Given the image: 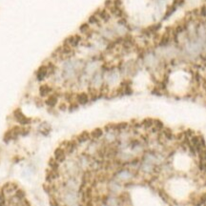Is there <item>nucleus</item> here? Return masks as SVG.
Here are the masks:
<instances>
[{"instance_id": "obj_1", "label": "nucleus", "mask_w": 206, "mask_h": 206, "mask_svg": "<svg viewBox=\"0 0 206 206\" xmlns=\"http://www.w3.org/2000/svg\"><path fill=\"white\" fill-rule=\"evenodd\" d=\"M83 41H84V37L81 35L80 33H73V34H71V35L67 36L66 38L63 40L62 43L72 47V48L74 50H77L81 46V44L83 43Z\"/></svg>"}, {"instance_id": "obj_2", "label": "nucleus", "mask_w": 206, "mask_h": 206, "mask_svg": "<svg viewBox=\"0 0 206 206\" xmlns=\"http://www.w3.org/2000/svg\"><path fill=\"white\" fill-rule=\"evenodd\" d=\"M12 115H14L15 121H16L17 123H19V125L21 126H28L32 123V118L26 117L23 112L21 111V109L19 108H16L12 112Z\"/></svg>"}, {"instance_id": "obj_3", "label": "nucleus", "mask_w": 206, "mask_h": 206, "mask_svg": "<svg viewBox=\"0 0 206 206\" xmlns=\"http://www.w3.org/2000/svg\"><path fill=\"white\" fill-rule=\"evenodd\" d=\"M95 14L98 15V17L99 18V20L101 21L102 25H108L113 21V16H112L110 12L105 7L98 9V10L95 12Z\"/></svg>"}, {"instance_id": "obj_4", "label": "nucleus", "mask_w": 206, "mask_h": 206, "mask_svg": "<svg viewBox=\"0 0 206 206\" xmlns=\"http://www.w3.org/2000/svg\"><path fill=\"white\" fill-rule=\"evenodd\" d=\"M74 101H76L79 106H84V105L88 104V103L91 101V99H90V95H89L88 92L80 91V92L76 93Z\"/></svg>"}, {"instance_id": "obj_5", "label": "nucleus", "mask_w": 206, "mask_h": 206, "mask_svg": "<svg viewBox=\"0 0 206 206\" xmlns=\"http://www.w3.org/2000/svg\"><path fill=\"white\" fill-rule=\"evenodd\" d=\"M55 91V87L53 84H50V83H42L41 85L39 86V89H38V92H39V95L40 98H46L47 96H49L51 93H53Z\"/></svg>"}, {"instance_id": "obj_6", "label": "nucleus", "mask_w": 206, "mask_h": 206, "mask_svg": "<svg viewBox=\"0 0 206 206\" xmlns=\"http://www.w3.org/2000/svg\"><path fill=\"white\" fill-rule=\"evenodd\" d=\"M61 147L64 148V150L67 153V155H73L74 153L77 150V148H78V143L76 142V139L73 138V139L64 141L63 143H62Z\"/></svg>"}, {"instance_id": "obj_7", "label": "nucleus", "mask_w": 206, "mask_h": 206, "mask_svg": "<svg viewBox=\"0 0 206 206\" xmlns=\"http://www.w3.org/2000/svg\"><path fill=\"white\" fill-rule=\"evenodd\" d=\"M59 103V93L55 91L49 96H47L44 100V104L49 108H55Z\"/></svg>"}, {"instance_id": "obj_8", "label": "nucleus", "mask_w": 206, "mask_h": 206, "mask_svg": "<svg viewBox=\"0 0 206 206\" xmlns=\"http://www.w3.org/2000/svg\"><path fill=\"white\" fill-rule=\"evenodd\" d=\"M35 78L38 82H43L44 80L48 78V68H47L46 64H42L39 66L38 69L35 72Z\"/></svg>"}, {"instance_id": "obj_9", "label": "nucleus", "mask_w": 206, "mask_h": 206, "mask_svg": "<svg viewBox=\"0 0 206 206\" xmlns=\"http://www.w3.org/2000/svg\"><path fill=\"white\" fill-rule=\"evenodd\" d=\"M67 156L68 155H67L66 151H65L64 148L61 147V146L57 147L54 152V158H55V160L59 162V163H63V162L66 161Z\"/></svg>"}, {"instance_id": "obj_10", "label": "nucleus", "mask_w": 206, "mask_h": 206, "mask_svg": "<svg viewBox=\"0 0 206 206\" xmlns=\"http://www.w3.org/2000/svg\"><path fill=\"white\" fill-rule=\"evenodd\" d=\"M74 139L76 140V142L78 143V145L80 144H84V143H87L89 141H91V136H90V132L89 131H83L80 134H78Z\"/></svg>"}, {"instance_id": "obj_11", "label": "nucleus", "mask_w": 206, "mask_h": 206, "mask_svg": "<svg viewBox=\"0 0 206 206\" xmlns=\"http://www.w3.org/2000/svg\"><path fill=\"white\" fill-rule=\"evenodd\" d=\"M87 23H88L90 26L92 27V29H93V30L98 29L99 27L102 26L101 21L99 20V18L98 17V15H96L95 12L88 17V19H87Z\"/></svg>"}, {"instance_id": "obj_12", "label": "nucleus", "mask_w": 206, "mask_h": 206, "mask_svg": "<svg viewBox=\"0 0 206 206\" xmlns=\"http://www.w3.org/2000/svg\"><path fill=\"white\" fill-rule=\"evenodd\" d=\"M104 129L100 127L95 128L90 132V136H91V139L93 140H100L104 136Z\"/></svg>"}, {"instance_id": "obj_13", "label": "nucleus", "mask_w": 206, "mask_h": 206, "mask_svg": "<svg viewBox=\"0 0 206 206\" xmlns=\"http://www.w3.org/2000/svg\"><path fill=\"white\" fill-rule=\"evenodd\" d=\"M92 30H93L92 27L90 26V25L87 23V21H86V22H83V23L78 27V32H77V33H80L81 35L84 37V36H86L90 32H91Z\"/></svg>"}, {"instance_id": "obj_14", "label": "nucleus", "mask_w": 206, "mask_h": 206, "mask_svg": "<svg viewBox=\"0 0 206 206\" xmlns=\"http://www.w3.org/2000/svg\"><path fill=\"white\" fill-rule=\"evenodd\" d=\"M140 123H141L142 129H144L146 131H150L153 128V125H154V118H151V117L144 118V119L140 121Z\"/></svg>"}, {"instance_id": "obj_15", "label": "nucleus", "mask_w": 206, "mask_h": 206, "mask_svg": "<svg viewBox=\"0 0 206 206\" xmlns=\"http://www.w3.org/2000/svg\"><path fill=\"white\" fill-rule=\"evenodd\" d=\"M17 185L16 183H14V182H8L6 183L2 188V191L3 193H12V192H16L17 190Z\"/></svg>"}, {"instance_id": "obj_16", "label": "nucleus", "mask_w": 206, "mask_h": 206, "mask_svg": "<svg viewBox=\"0 0 206 206\" xmlns=\"http://www.w3.org/2000/svg\"><path fill=\"white\" fill-rule=\"evenodd\" d=\"M51 130H52L51 126H50L47 122H42L38 127V131L44 136H48L50 132H51Z\"/></svg>"}, {"instance_id": "obj_17", "label": "nucleus", "mask_w": 206, "mask_h": 206, "mask_svg": "<svg viewBox=\"0 0 206 206\" xmlns=\"http://www.w3.org/2000/svg\"><path fill=\"white\" fill-rule=\"evenodd\" d=\"M14 139H16V137H15L14 132H12V128L11 129H9L7 132L4 134V136H3V140H4V142H10L11 140H14Z\"/></svg>"}, {"instance_id": "obj_18", "label": "nucleus", "mask_w": 206, "mask_h": 206, "mask_svg": "<svg viewBox=\"0 0 206 206\" xmlns=\"http://www.w3.org/2000/svg\"><path fill=\"white\" fill-rule=\"evenodd\" d=\"M48 165H49L50 169H53V170H59V168H60V163H59L58 161L55 160V158H50L49 162H48Z\"/></svg>"}, {"instance_id": "obj_19", "label": "nucleus", "mask_w": 206, "mask_h": 206, "mask_svg": "<svg viewBox=\"0 0 206 206\" xmlns=\"http://www.w3.org/2000/svg\"><path fill=\"white\" fill-rule=\"evenodd\" d=\"M198 157L199 160L206 161V148H203L199 152H198Z\"/></svg>"}, {"instance_id": "obj_20", "label": "nucleus", "mask_w": 206, "mask_h": 206, "mask_svg": "<svg viewBox=\"0 0 206 206\" xmlns=\"http://www.w3.org/2000/svg\"><path fill=\"white\" fill-rule=\"evenodd\" d=\"M198 170L201 171V172L206 174V161L199 160L198 163Z\"/></svg>"}, {"instance_id": "obj_21", "label": "nucleus", "mask_w": 206, "mask_h": 206, "mask_svg": "<svg viewBox=\"0 0 206 206\" xmlns=\"http://www.w3.org/2000/svg\"><path fill=\"white\" fill-rule=\"evenodd\" d=\"M68 107H69V104H68L66 101H63V102H61V103H58V105H57L58 110H59V111H62V112L67 111V110H68Z\"/></svg>"}, {"instance_id": "obj_22", "label": "nucleus", "mask_w": 206, "mask_h": 206, "mask_svg": "<svg viewBox=\"0 0 206 206\" xmlns=\"http://www.w3.org/2000/svg\"><path fill=\"white\" fill-rule=\"evenodd\" d=\"M25 192L23 191V190H20V189H17L16 190V192H15V196L18 198V199H23L25 198Z\"/></svg>"}, {"instance_id": "obj_23", "label": "nucleus", "mask_w": 206, "mask_h": 206, "mask_svg": "<svg viewBox=\"0 0 206 206\" xmlns=\"http://www.w3.org/2000/svg\"><path fill=\"white\" fill-rule=\"evenodd\" d=\"M50 204H51V206H59L57 199L55 198L54 196H52L51 198H50Z\"/></svg>"}, {"instance_id": "obj_24", "label": "nucleus", "mask_w": 206, "mask_h": 206, "mask_svg": "<svg viewBox=\"0 0 206 206\" xmlns=\"http://www.w3.org/2000/svg\"><path fill=\"white\" fill-rule=\"evenodd\" d=\"M3 195V193H1V192H0V196H1Z\"/></svg>"}]
</instances>
